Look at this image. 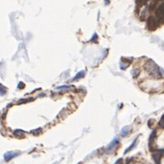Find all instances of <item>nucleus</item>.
<instances>
[{
    "label": "nucleus",
    "mask_w": 164,
    "mask_h": 164,
    "mask_svg": "<svg viewBox=\"0 0 164 164\" xmlns=\"http://www.w3.org/2000/svg\"><path fill=\"white\" fill-rule=\"evenodd\" d=\"M119 142H120V139H119V137H115L114 139L111 141V142L107 145V148H105V151L106 153H110L111 151H113L114 149L116 148V147L118 145Z\"/></svg>",
    "instance_id": "1"
},
{
    "label": "nucleus",
    "mask_w": 164,
    "mask_h": 164,
    "mask_svg": "<svg viewBox=\"0 0 164 164\" xmlns=\"http://www.w3.org/2000/svg\"><path fill=\"white\" fill-rule=\"evenodd\" d=\"M156 16L158 19H161L164 17V3L159 6L156 10Z\"/></svg>",
    "instance_id": "2"
},
{
    "label": "nucleus",
    "mask_w": 164,
    "mask_h": 164,
    "mask_svg": "<svg viewBox=\"0 0 164 164\" xmlns=\"http://www.w3.org/2000/svg\"><path fill=\"white\" fill-rule=\"evenodd\" d=\"M131 130H132L131 126H125V127H123V128L121 129V136H128V135H129L130 132H131Z\"/></svg>",
    "instance_id": "3"
},
{
    "label": "nucleus",
    "mask_w": 164,
    "mask_h": 164,
    "mask_svg": "<svg viewBox=\"0 0 164 164\" xmlns=\"http://www.w3.org/2000/svg\"><path fill=\"white\" fill-rule=\"evenodd\" d=\"M19 155V152H8V153L5 154V159L8 161V160H9L10 159H12V158H14V157H16Z\"/></svg>",
    "instance_id": "4"
},
{
    "label": "nucleus",
    "mask_w": 164,
    "mask_h": 164,
    "mask_svg": "<svg viewBox=\"0 0 164 164\" xmlns=\"http://www.w3.org/2000/svg\"><path fill=\"white\" fill-rule=\"evenodd\" d=\"M137 141H138V137H136L135 140H134V142H133V144L131 145H130L129 148H127V149L125 151H124V154H127V153H129L130 151L131 150H133L134 148H135V145H137Z\"/></svg>",
    "instance_id": "5"
},
{
    "label": "nucleus",
    "mask_w": 164,
    "mask_h": 164,
    "mask_svg": "<svg viewBox=\"0 0 164 164\" xmlns=\"http://www.w3.org/2000/svg\"><path fill=\"white\" fill-rule=\"evenodd\" d=\"M70 89H73L72 85H61L57 87V91H68Z\"/></svg>",
    "instance_id": "6"
},
{
    "label": "nucleus",
    "mask_w": 164,
    "mask_h": 164,
    "mask_svg": "<svg viewBox=\"0 0 164 164\" xmlns=\"http://www.w3.org/2000/svg\"><path fill=\"white\" fill-rule=\"evenodd\" d=\"M157 132L154 130L153 132L151 133V135H150V136H149V139H148V143H149V147H151V145L154 143V140H155V138H156V136H157Z\"/></svg>",
    "instance_id": "7"
},
{
    "label": "nucleus",
    "mask_w": 164,
    "mask_h": 164,
    "mask_svg": "<svg viewBox=\"0 0 164 164\" xmlns=\"http://www.w3.org/2000/svg\"><path fill=\"white\" fill-rule=\"evenodd\" d=\"M84 75H85V71H84V70H82V71L78 72L75 76H74V78H73L71 81H73V82L77 81V80H79V79H81V78H83V77H84Z\"/></svg>",
    "instance_id": "8"
},
{
    "label": "nucleus",
    "mask_w": 164,
    "mask_h": 164,
    "mask_svg": "<svg viewBox=\"0 0 164 164\" xmlns=\"http://www.w3.org/2000/svg\"><path fill=\"white\" fill-rule=\"evenodd\" d=\"M130 65V62H126V60H124L123 61H121V63H120V68H121V70H125V69H127V68L129 67Z\"/></svg>",
    "instance_id": "9"
},
{
    "label": "nucleus",
    "mask_w": 164,
    "mask_h": 164,
    "mask_svg": "<svg viewBox=\"0 0 164 164\" xmlns=\"http://www.w3.org/2000/svg\"><path fill=\"white\" fill-rule=\"evenodd\" d=\"M131 73H132V75L134 76V77H137V76L139 75L140 70H139V69H136V68H135V69H133Z\"/></svg>",
    "instance_id": "10"
},
{
    "label": "nucleus",
    "mask_w": 164,
    "mask_h": 164,
    "mask_svg": "<svg viewBox=\"0 0 164 164\" xmlns=\"http://www.w3.org/2000/svg\"><path fill=\"white\" fill-rule=\"evenodd\" d=\"M159 126L160 128H164V115H162L160 121H159Z\"/></svg>",
    "instance_id": "11"
},
{
    "label": "nucleus",
    "mask_w": 164,
    "mask_h": 164,
    "mask_svg": "<svg viewBox=\"0 0 164 164\" xmlns=\"http://www.w3.org/2000/svg\"><path fill=\"white\" fill-rule=\"evenodd\" d=\"M115 164H123V159H119L118 160L115 162Z\"/></svg>",
    "instance_id": "12"
}]
</instances>
